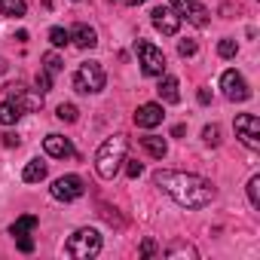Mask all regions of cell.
<instances>
[{"label":"cell","instance_id":"6","mask_svg":"<svg viewBox=\"0 0 260 260\" xmlns=\"http://www.w3.org/2000/svg\"><path fill=\"white\" fill-rule=\"evenodd\" d=\"M49 193H52V199H58V202H74V199H80V196L86 193V184H83L80 175H64V178H55V181H52Z\"/></svg>","mask_w":260,"mask_h":260},{"label":"cell","instance_id":"19","mask_svg":"<svg viewBox=\"0 0 260 260\" xmlns=\"http://www.w3.org/2000/svg\"><path fill=\"white\" fill-rule=\"evenodd\" d=\"M19 116H22V110H19L10 98L0 104V125H16V122H19Z\"/></svg>","mask_w":260,"mask_h":260},{"label":"cell","instance_id":"35","mask_svg":"<svg viewBox=\"0 0 260 260\" xmlns=\"http://www.w3.org/2000/svg\"><path fill=\"white\" fill-rule=\"evenodd\" d=\"M125 7H138V4H144V0H122Z\"/></svg>","mask_w":260,"mask_h":260},{"label":"cell","instance_id":"29","mask_svg":"<svg viewBox=\"0 0 260 260\" xmlns=\"http://www.w3.org/2000/svg\"><path fill=\"white\" fill-rule=\"evenodd\" d=\"M178 254H187V257H196V251H193L190 245H175V248H169V251H166V257H178Z\"/></svg>","mask_w":260,"mask_h":260},{"label":"cell","instance_id":"17","mask_svg":"<svg viewBox=\"0 0 260 260\" xmlns=\"http://www.w3.org/2000/svg\"><path fill=\"white\" fill-rule=\"evenodd\" d=\"M34 230H37V217H34V214H22V217L10 226V236L19 239V236H31Z\"/></svg>","mask_w":260,"mask_h":260},{"label":"cell","instance_id":"34","mask_svg":"<svg viewBox=\"0 0 260 260\" xmlns=\"http://www.w3.org/2000/svg\"><path fill=\"white\" fill-rule=\"evenodd\" d=\"M4 144H7V147H16V144H19V138H16V135H4Z\"/></svg>","mask_w":260,"mask_h":260},{"label":"cell","instance_id":"21","mask_svg":"<svg viewBox=\"0 0 260 260\" xmlns=\"http://www.w3.org/2000/svg\"><path fill=\"white\" fill-rule=\"evenodd\" d=\"M236 52H239V43H236L233 37H223V40L217 43V55H220V58H233Z\"/></svg>","mask_w":260,"mask_h":260},{"label":"cell","instance_id":"23","mask_svg":"<svg viewBox=\"0 0 260 260\" xmlns=\"http://www.w3.org/2000/svg\"><path fill=\"white\" fill-rule=\"evenodd\" d=\"M49 43H52V46H68V43H71V31L52 28V31H49Z\"/></svg>","mask_w":260,"mask_h":260},{"label":"cell","instance_id":"26","mask_svg":"<svg viewBox=\"0 0 260 260\" xmlns=\"http://www.w3.org/2000/svg\"><path fill=\"white\" fill-rule=\"evenodd\" d=\"M248 199H251L254 208H260V178H257V175L248 181Z\"/></svg>","mask_w":260,"mask_h":260},{"label":"cell","instance_id":"31","mask_svg":"<svg viewBox=\"0 0 260 260\" xmlns=\"http://www.w3.org/2000/svg\"><path fill=\"white\" fill-rule=\"evenodd\" d=\"M141 254H144V257H153V254H162V251L156 248V242H153V239H144V245H141Z\"/></svg>","mask_w":260,"mask_h":260},{"label":"cell","instance_id":"28","mask_svg":"<svg viewBox=\"0 0 260 260\" xmlns=\"http://www.w3.org/2000/svg\"><path fill=\"white\" fill-rule=\"evenodd\" d=\"M178 52H181L184 58L196 55V40H181V43H178Z\"/></svg>","mask_w":260,"mask_h":260},{"label":"cell","instance_id":"1","mask_svg":"<svg viewBox=\"0 0 260 260\" xmlns=\"http://www.w3.org/2000/svg\"><path fill=\"white\" fill-rule=\"evenodd\" d=\"M153 184L159 190H166L184 208H205L217 196V190H214L211 181H205L199 175H190V172H169V169H162V172L153 175Z\"/></svg>","mask_w":260,"mask_h":260},{"label":"cell","instance_id":"24","mask_svg":"<svg viewBox=\"0 0 260 260\" xmlns=\"http://www.w3.org/2000/svg\"><path fill=\"white\" fill-rule=\"evenodd\" d=\"M202 138H205L208 147H217V144H220V128H217V125H205V128H202Z\"/></svg>","mask_w":260,"mask_h":260},{"label":"cell","instance_id":"5","mask_svg":"<svg viewBox=\"0 0 260 260\" xmlns=\"http://www.w3.org/2000/svg\"><path fill=\"white\" fill-rule=\"evenodd\" d=\"M135 52H138V64H141V71L147 77H162L166 74V55H162V49H156L147 40H138Z\"/></svg>","mask_w":260,"mask_h":260},{"label":"cell","instance_id":"14","mask_svg":"<svg viewBox=\"0 0 260 260\" xmlns=\"http://www.w3.org/2000/svg\"><path fill=\"white\" fill-rule=\"evenodd\" d=\"M71 43L74 46H80V49H95L98 46V34H95V28H89V25H74L71 28Z\"/></svg>","mask_w":260,"mask_h":260},{"label":"cell","instance_id":"16","mask_svg":"<svg viewBox=\"0 0 260 260\" xmlns=\"http://www.w3.org/2000/svg\"><path fill=\"white\" fill-rule=\"evenodd\" d=\"M141 147L153 156V159H162L166 153H169V144H166V138H156V135H144L141 138Z\"/></svg>","mask_w":260,"mask_h":260},{"label":"cell","instance_id":"27","mask_svg":"<svg viewBox=\"0 0 260 260\" xmlns=\"http://www.w3.org/2000/svg\"><path fill=\"white\" fill-rule=\"evenodd\" d=\"M49 89H52V77H49L46 71H40V74H37V92H40V95H46Z\"/></svg>","mask_w":260,"mask_h":260},{"label":"cell","instance_id":"7","mask_svg":"<svg viewBox=\"0 0 260 260\" xmlns=\"http://www.w3.org/2000/svg\"><path fill=\"white\" fill-rule=\"evenodd\" d=\"M236 138H239L248 150H260V119H257L254 113L236 116Z\"/></svg>","mask_w":260,"mask_h":260},{"label":"cell","instance_id":"33","mask_svg":"<svg viewBox=\"0 0 260 260\" xmlns=\"http://www.w3.org/2000/svg\"><path fill=\"white\" fill-rule=\"evenodd\" d=\"M211 101V92L208 89H199V104H208Z\"/></svg>","mask_w":260,"mask_h":260},{"label":"cell","instance_id":"11","mask_svg":"<svg viewBox=\"0 0 260 260\" xmlns=\"http://www.w3.org/2000/svg\"><path fill=\"white\" fill-rule=\"evenodd\" d=\"M150 19H153V28H156L159 34H166V37H175L178 28H181V19H178V13H175L172 7H156V10L150 13Z\"/></svg>","mask_w":260,"mask_h":260},{"label":"cell","instance_id":"18","mask_svg":"<svg viewBox=\"0 0 260 260\" xmlns=\"http://www.w3.org/2000/svg\"><path fill=\"white\" fill-rule=\"evenodd\" d=\"M22 178H25L28 184H37V181H43V178H46V162H40V159H31V162L25 166Z\"/></svg>","mask_w":260,"mask_h":260},{"label":"cell","instance_id":"20","mask_svg":"<svg viewBox=\"0 0 260 260\" xmlns=\"http://www.w3.org/2000/svg\"><path fill=\"white\" fill-rule=\"evenodd\" d=\"M25 0H0V13L4 16H13V19H22L25 16Z\"/></svg>","mask_w":260,"mask_h":260},{"label":"cell","instance_id":"13","mask_svg":"<svg viewBox=\"0 0 260 260\" xmlns=\"http://www.w3.org/2000/svg\"><path fill=\"white\" fill-rule=\"evenodd\" d=\"M43 150H46L49 156H55V159L74 156V144H71V138H64V135H46V138H43Z\"/></svg>","mask_w":260,"mask_h":260},{"label":"cell","instance_id":"12","mask_svg":"<svg viewBox=\"0 0 260 260\" xmlns=\"http://www.w3.org/2000/svg\"><path fill=\"white\" fill-rule=\"evenodd\" d=\"M162 116H166V113H162V104H141L132 119H135L138 128H153V125L162 122Z\"/></svg>","mask_w":260,"mask_h":260},{"label":"cell","instance_id":"4","mask_svg":"<svg viewBox=\"0 0 260 260\" xmlns=\"http://www.w3.org/2000/svg\"><path fill=\"white\" fill-rule=\"evenodd\" d=\"M104 83H107V77H104V71H101L98 61H86V64H80L77 74H74V89L83 92V95H95V92H101Z\"/></svg>","mask_w":260,"mask_h":260},{"label":"cell","instance_id":"30","mask_svg":"<svg viewBox=\"0 0 260 260\" xmlns=\"http://www.w3.org/2000/svg\"><path fill=\"white\" fill-rule=\"evenodd\" d=\"M16 245H19V251H25V254H31V251H34V239H31V236H19V239H16Z\"/></svg>","mask_w":260,"mask_h":260},{"label":"cell","instance_id":"2","mask_svg":"<svg viewBox=\"0 0 260 260\" xmlns=\"http://www.w3.org/2000/svg\"><path fill=\"white\" fill-rule=\"evenodd\" d=\"M125 150H128V141H125L122 135L107 138V141L98 147V153H95V172H98V178L113 181L116 172H119L122 162H125Z\"/></svg>","mask_w":260,"mask_h":260},{"label":"cell","instance_id":"25","mask_svg":"<svg viewBox=\"0 0 260 260\" xmlns=\"http://www.w3.org/2000/svg\"><path fill=\"white\" fill-rule=\"evenodd\" d=\"M55 116H58V119H64V122H77V116H80V113H77V107H74V104H58Z\"/></svg>","mask_w":260,"mask_h":260},{"label":"cell","instance_id":"15","mask_svg":"<svg viewBox=\"0 0 260 260\" xmlns=\"http://www.w3.org/2000/svg\"><path fill=\"white\" fill-rule=\"evenodd\" d=\"M156 92H159V98H162L166 104H178V101H181V92H178V80H175V77H166V74H162Z\"/></svg>","mask_w":260,"mask_h":260},{"label":"cell","instance_id":"32","mask_svg":"<svg viewBox=\"0 0 260 260\" xmlns=\"http://www.w3.org/2000/svg\"><path fill=\"white\" fill-rule=\"evenodd\" d=\"M125 162H128V166H125V172H128V178H138V175L144 172V166H141V162H135V159H125Z\"/></svg>","mask_w":260,"mask_h":260},{"label":"cell","instance_id":"3","mask_svg":"<svg viewBox=\"0 0 260 260\" xmlns=\"http://www.w3.org/2000/svg\"><path fill=\"white\" fill-rule=\"evenodd\" d=\"M64 251H68V257H77V260H89V257H95V254L101 251V236H98V230H89V226L77 230V233L68 239Z\"/></svg>","mask_w":260,"mask_h":260},{"label":"cell","instance_id":"36","mask_svg":"<svg viewBox=\"0 0 260 260\" xmlns=\"http://www.w3.org/2000/svg\"><path fill=\"white\" fill-rule=\"evenodd\" d=\"M7 71V61H4V55H0V74H4Z\"/></svg>","mask_w":260,"mask_h":260},{"label":"cell","instance_id":"10","mask_svg":"<svg viewBox=\"0 0 260 260\" xmlns=\"http://www.w3.org/2000/svg\"><path fill=\"white\" fill-rule=\"evenodd\" d=\"M220 89H223V95L230 101H248L251 98V89H248V83H245V77L239 71H226L220 77Z\"/></svg>","mask_w":260,"mask_h":260},{"label":"cell","instance_id":"9","mask_svg":"<svg viewBox=\"0 0 260 260\" xmlns=\"http://www.w3.org/2000/svg\"><path fill=\"white\" fill-rule=\"evenodd\" d=\"M7 98L22 110V113H28V110H37L40 104H43V95L40 92H31V89H25L22 83H10L7 86Z\"/></svg>","mask_w":260,"mask_h":260},{"label":"cell","instance_id":"8","mask_svg":"<svg viewBox=\"0 0 260 260\" xmlns=\"http://www.w3.org/2000/svg\"><path fill=\"white\" fill-rule=\"evenodd\" d=\"M172 10L178 13V19H187L196 28H205L208 25V16H211L202 4H196V0H172Z\"/></svg>","mask_w":260,"mask_h":260},{"label":"cell","instance_id":"22","mask_svg":"<svg viewBox=\"0 0 260 260\" xmlns=\"http://www.w3.org/2000/svg\"><path fill=\"white\" fill-rule=\"evenodd\" d=\"M43 71H46L49 77H55V74L61 71V58H58L55 52H46V55H43Z\"/></svg>","mask_w":260,"mask_h":260}]
</instances>
